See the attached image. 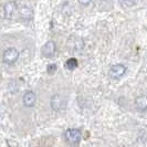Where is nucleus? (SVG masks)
Listing matches in <instances>:
<instances>
[{"instance_id":"obj_1","label":"nucleus","mask_w":147,"mask_h":147,"mask_svg":"<svg viewBox=\"0 0 147 147\" xmlns=\"http://www.w3.org/2000/svg\"><path fill=\"white\" fill-rule=\"evenodd\" d=\"M81 131L79 128H69L64 133V137L66 142L72 145V146H78L80 140H81Z\"/></svg>"},{"instance_id":"obj_2","label":"nucleus","mask_w":147,"mask_h":147,"mask_svg":"<svg viewBox=\"0 0 147 147\" xmlns=\"http://www.w3.org/2000/svg\"><path fill=\"white\" fill-rule=\"evenodd\" d=\"M2 59L6 64H13L19 59V51L16 48H8L2 54Z\"/></svg>"},{"instance_id":"obj_3","label":"nucleus","mask_w":147,"mask_h":147,"mask_svg":"<svg viewBox=\"0 0 147 147\" xmlns=\"http://www.w3.org/2000/svg\"><path fill=\"white\" fill-rule=\"evenodd\" d=\"M126 70H127V67L124 64H121V63L115 64L111 67L110 76L112 79H121L126 73Z\"/></svg>"},{"instance_id":"obj_4","label":"nucleus","mask_w":147,"mask_h":147,"mask_svg":"<svg viewBox=\"0 0 147 147\" xmlns=\"http://www.w3.org/2000/svg\"><path fill=\"white\" fill-rule=\"evenodd\" d=\"M64 105H65V101H64V98L60 95V94H55V95H53L51 97L52 110L59 112V111H61L64 107Z\"/></svg>"},{"instance_id":"obj_5","label":"nucleus","mask_w":147,"mask_h":147,"mask_svg":"<svg viewBox=\"0 0 147 147\" xmlns=\"http://www.w3.org/2000/svg\"><path fill=\"white\" fill-rule=\"evenodd\" d=\"M22 101H23V104L24 106L27 107H32L36 105V102H37V95L33 91H27L24 93V95L22 97Z\"/></svg>"},{"instance_id":"obj_6","label":"nucleus","mask_w":147,"mask_h":147,"mask_svg":"<svg viewBox=\"0 0 147 147\" xmlns=\"http://www.w3.org/2000/svg\"><path fill=\"white\" fill-rule=\"evenodd\" d=\"M18 9H19V8H18V6H17V3H16L15 1L7 2V3L5 5V7H3L5 18H7V19H11Z\"/></svg>"},{"instance_id":"obj_7","label":"nucleus","mask_w":147,"mask_h":147,"mask_svg":"<svg viewBox=\"0 0 147 147\" xmlns=\"http://www.w3.org/2000/svg\"><path fill=\"white\" fill-rule=\"evenodd\" d=\"M57 50V45L53 41H48L47 43L42 47V55L45 58H51L54 55Z\"/></svg>"},{"instance_id":"obj_8","label":"nucleus","mask_w":147,"mask_h":147,"mask_svg":"<svg viewBox=\"0 0 147 147\" xmlns=\"http://www.w3.org/2000/svg\"><path fill=\"white\" fill-rule=\"evenodd\" d=\"M135 107L140 112L147 111V95H140L135 98Z\"/></svg>"},{"instance_id":"obj_9","label":"nucleus","mask_w":147,"mask_h":147,"mask_svg":"<svg viewBox=\"0 0 147 147\" xmlns=\"http://www.w3.org/2000/svg\"><path fill=\"white\" fill-rule=\"evenodd\" d=\"M18 11H19V15L20 17H22L23 19H31L32 18V16H33V11H32V9L29 7H20L18 9Z\"/></svg>"},{"instance_id":"obj_10","label":"nucleus","mask_w":147,"mask_h":147,"mask_svg":"<svg viewBox=\"0 0 147 147\" xmlns=\"http://www.w3.org/2000/svg\"><path fill=\"white\" fill-rule=\"evenodd\" d=\"M78 65H79V62L75 58H71L65 62V66L69 70H74L75 67H78Z\"/></svg>"},{"instance_id":"obj_11","label":"nucleus","mask_w":147,"mask_h":147,"mask_svg":"<svg viewBox=\"0 0 147 147\" xmlns=\"http://www.w3.org/2000/svg\"><path fill=\"white\" fill-rule=\"evenodd\" d=\"M57 69H58L57 64H49L48 67H47V72L50 74V75H52V74H54L57 72Z\"/></svg>"},{"instance_id":"obj_12","label":"nucleus","mask_w":147,"mask_h":147,"mask_svg":"<svg viewBox=\"0 0 147 147\" xmlns=\"http://www.w3.org/2000/svg\"><path fill=\"white\" fill-rule=\"evenodd\" d=\"M136 2H137V0H122L123 6H125V7H127V8L133 7V6H134Z\"/></svg>"},{"instance_id":"obj_13","label":"nucleus","mask_w":147,"mask_h":147,"mask_svg":"<svg viewBox=\"0 0 147 147\" xmlns=\"http://www.w3.org/2000/svg\"><path fill=\"white\" fill-rule=\"evenodd\" d=\"M78 1H79L81 5H83V6H88V5L91 2V1H92V0H78Z\"/></svg>"}]
</instances>
